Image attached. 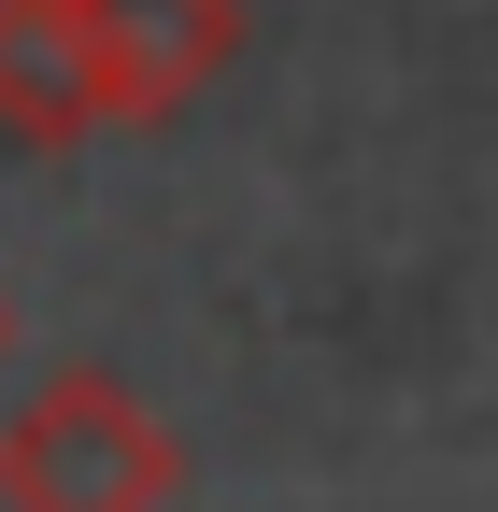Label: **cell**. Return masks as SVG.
I'll return each mask as SVG.
<instances>
[{
    "mask_svg": "<svg viewBox=\"0 0 498 512\" xmlns=\"http://www.w3.org/2000/svg\"><path fill=\"white\" fill-rule=\"evenodd\" d=\"M185 441L129 370L57 356L15 413H0V512H171Z\"/></svg>",
    "mask_w": 498,
    "mask_h": 512,
    "instance_id": "cell-1",
    "label": "cell"
},
{
    "mask_svg": "<svg viewBox=\"0 0 498 512\" xmlns=\"http://www.w3.org/2000/svg\"><path fill=\"white\" fill-rule=\"evenodd\" d=\"M72 15L100 57V128H157L242 57V0H72Z\"/></svg>",
    "mask_w": 498,
    "mask_h": 512,
    "instance_id": "cell-2",
    "label": "cell"
},
{
    "mask_svg": "<svg viewBox=\"0 0 498 512\" xmlns=\"http://www.w3.org/2000/svg\"><path fill=\"white\" fill-rule=\"evenodd\" d=\"M100 128V57H86V15L72 0H0V143H86Z\"/></svg>",
    "mask_w": 498,
    "mask_h": 512,
    "instance_id": "cell-3",
    "label": "cell"
},
{
    "mask_svg": "<svg viewBox=\"0 0 498 512\" xmlns=\"http://www.w3.org/2000/svg\"><path fill=\"white\" fill-rule=\"evenodd\" d=\"M0 356H15V299H0Z\"/></svg>",
    "mask_w": 498,
    "mask_h": 512,
    "instance_id": "cell-4",
    "label": "cell"
}]
</instances>
